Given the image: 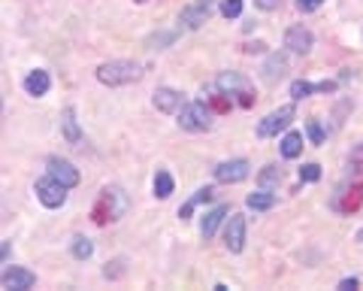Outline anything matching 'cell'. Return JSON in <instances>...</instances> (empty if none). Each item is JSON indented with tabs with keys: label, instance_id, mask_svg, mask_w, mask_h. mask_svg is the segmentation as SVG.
Instances as JSON below:
<instances>
[{
	"label": "cell",
	"instance_id": "cell-1",
	"mask_svg": "<svg viewBox=\"0 0 363 291\" xmlns=\"http://www.w3.org/2000/svg\"><path fill=\"white\" fill-rule=\"evenodd\" d=\"M124 209H128V197H124L121 188H104L97 197V204L91 207V219H94V225H109V221H118L124 216Z\"/></svg>",
	"mask_w": 363,
	"mask_h": 291
},
{
	"label": "cell",
	"instance_id": "cell-2",
	"mask_svg": "<svg viewBox=\"0 0 363 291\" xmlns=\"http://www.w3.org/2000/svg\"><path fill=\"white\" fill-rule=\"evenodd\" d=\"M140 79H143V67L136 61H106L97 67V82H104L109 88H121Z\"/></svg>",
	"mask_w": 363,
	"mask_h": 291
},
{
	"label": "cell",
	"instance_id": "cell-3",
	"mask_svg": "<svg viewBox=\"0 0 363 291\" xmlns=\"http://www.w3.org/2000/svg\"><path fill=\"white\" fill-rule=\"evenodd\" d=\"M179 128L191 131V133H203L212 128V109L203 104V100H194V104H185L179 113Z\"/></svg>",
	"mask_w": 363,
	"mask_h": 291
},
{
	"label": "cell",
	"instance_id": "cell-4",
	"mask_svg": "<svg viewBox=\"0 0 363 291\" xmlns=\"http://www.w3.org/2000/svg\"><path fill=\"white\" fill-rule=\"evenodd\" d=\"M33 192H37V200H40V204H43V207H49V209L64 207V200H67V185H61L52 173H49V176H43V179H37Z\"/></svg>",
	"mask_w": 363,
	"mask_h": 291
},
{
	"label": "cell",
	"instance_id": "cell-5",
	"mask_svg": "<svg viewBox=\"0 0 363 291\" xmlns=\"http://www.w3.org/2000/svg\"><path fill=\"white\" fill-rule=\"evenodd\" d=\"M294 104H285V106H279V109H272V113L267 119H260V125H257V137L260 140H267V137H276L279 131H285L291 125V119H294Z\"/></svg>",
	"mask_w": 363,
	"mask_h": 291
},
{
	"label": "cell",
	"instance_id": "cell-6",
	"mask_svg": "<svg viewBox=\"0 0 363 291\" xmlns=\"http://www.w3.org/2000/svg\"><path fill=\"white\" fill-rule=\"evenodd\" d=\"M330 207L336 212H342V216H351V212H357L363 207V185L360 182H351V185H342L339 192L333 194Z\"/></svg>",
	"mask_w": 363,
	"mask_h": 291
},
{
	"label": "cell",
	"instance_id": "cell-7",
	"mask_svg": "<svg viewBox=\"0 0 363 291\" xmlns=\"http://www.w3.org/2000/svg\"><path fill=\"white\" fill-rule=\"evenodd\" d=\"M224 246H227V252H233V255H240L245 249V216L230 212L227 228H224Z\"/></svg>",
	"mask_w": 363,
	"mask_h": 291
},
{
	"label": "cell",
	"instance_id": "cell-8",
	"mask_svg": "<svg viewBox=\"0 0 363 291\" xmlns=\"http://www.w3.org/2000/svg\"><path fill=\"white\" fill-rule=\"evenodd\" d=\"M248 173H252V167H248L245 158H233V161H221L218 167H215V179L224 185H233V182H242V179H248Z\"/></svg>",
	"mask_w": 363,
	"mask_h": 291
},
{
	"label": "cell",
	"instance_id": "cell-9",
	"mask_svg": "<svg viewBox=\"0 0 363 291\" xmlns=\"http://www.w3.org/2000/svg\"><path fill=\"white\" fill-rule=\"evenodd\" d=\"M285 46L291 52H297V55H309L312 46H315V37H312V31L306 25H294V28L285 31Z\"/></svg>",
	"mask_w": 363,
	"mask_h": 291
},
{
	"label": "cell",
	"instance_id": "cell-10",
	"mask_svg": "<svg viewBox=\"0 0 363 291\" xmlns=\"http://www.w3.org/2000/svg\"><path fill=\"white\" fill-rule=\"evenodd\" d=\"M212 6H215V0H197L194 6H185V9H182L179 21H182V25H185V28L197 31V28H203V21H209Z\"/></svg>",
	"mask_w": 363,
	"mask_h": 291
},
{
	"label": "cell",
	"instance_id": "cell-11",
	"mask_svg": "<svg viewBox=\"0 0 363 291\" xmlns=\"http://www.w3.org/2000/svg\"><path fill=\"white\" fill-rule=\"evenodd\" d=\"M33 285H37V276L30 270H25V267H6L4 270V288L6 291H28Z\"/></svg>",
	"mask_w": 363,
	"mask_h": 291
},
{
	"label": "cell",
	"instance_id": "cell-12",
	"mask_svg": "<svg viewBox=\"0 0 363 291\" xmlns=\"http://www.w3.org/2000/svg\"><path fill=\"white\" fill-rule=\"evenodd\" d=\"M285 73H288V61H285V55H269V58L264 61V67H260V79L269 82V85H276L279 79H285Z\"/></svg>",
	"mask_w": 363,
	"mask_h": 291
},
{
	"label": "cell",
	"instance_id": "cell-13",
	"mask_svg": "<svg viewBox=\"0 0 363 291\" xmlns=\"http://www.w3.org/2000/svg\"><path fill=\"white\" fill-rule=\"evenodd\" d=\"M49 173L58 179L61 185H67V188H76L79 185V170H76L70 161H64V158H49Z\"/></svg>",
	"mask_w": 363,
	"mask_h": 291
},
{
	"label": "cell",
	"instance_id": "cell-14",
	"mask_svg": "<svg viewBox=\"0 0 363 291\" xmlns=\"http://www.w3.org/2000/svg\"><path fill=\"white\" fill-rule=\"evenodd\" d=\"M203 104H206L212 113H230L233 104H236V97L221 92V88L215 85V88H209V92H203Z\"/></svg>",
	"mask_w": 363,
	"mask_h": 291
},
{
	"label": "cell",
	"instance_id": "cell-15",
	"mask_svg": "<svg viewBox=\"0 0 363 291\" xmlns=\"http://www.w3.org/2000/svg\"><path fill=\"white\" fill-rule=\"evenodd\" d=\"M61 133H64V140L70 143V146L82 143V128H79V119H76V109L73 106H67L64 113H61Z\"/></svg>",
	"mask_w": 363,
	"mask_h": 291
},
{
	"label": "cell",
	"instance_id": "cell-16",
	"mask_svg": "<svg viewBox=\"0 0 363 291\" xmlns=\"http://www.w3.org/2000/svg\"><path fill=\"white\" fill-rule=\"evenodd\" d=\"M52 88V76L45 73V70H30L28 76H25V92L30 94V97H43L45 92Z\"/></svg>",
	"mask_w": 363,
	"mask_h": 291
},
{
	"label": "cell",
	"instance_id": "cell-17",
	"mask_svg": "<svg viewBox=\"0 0 363 291\" xmlns=\"http://www.w3.org/2000/svg\"><path fill=\"white\" fill-rule=\"evenodd\" d=\"M227 212H230V207H227V204H218L215 209H209L206 216H203V228H200V231H203V240H212V237H215V231H218V225L224 221Z\"/></svg>",
	"mask_w": 363,
	"mask_h": 291
},
{
	"label": "cell",
	"instance_id": "cell-18",
	"mask_svg": "<svg viewBox=\"0 0 363 291\" xmlns=\"http://www.w3.org/2000/svg\"><path fill=\"white\" fill-rule=\"evenodd\" d=\"M215 85L221 88V92H227V94H240V92H245V88H252V82L245 79V76H240V73H233V70H227V73H221L218 79H215Z\"/></svg>",
	"mask_w": 363,
	"mask_h": 291
},
{
	"label": "cell",
	"instance_id": "cell-19",
	"mask_svg": "<svg viewBox=\"0 0 363 291\" xmlns=\"http://www.w3.org/2000/svg\"><path fill=\"white\" fill-rule=\"evenodd\" d=\"M155 106L161 109V113H176V109L182 106V94L176 92V88H157L155 92Z\"/></svg>",
	"mask_w": 363,
	"mask_h": 291
},
{
	"label": "cell",
	"instance_id": "cell-20",
	"mask_svg": "<svg viewBox=\"0 0 363 291\" xmlns=\"http://www.w3.org/2000/svg\"><path fill=\"white\" fill-rule=\"evenodd\" d=\"M245 207L255 209V212H267V209L276 207V194L267 192V188H260V192H255V194L245 197Z\"/></svg>",
	"mask_w": 363,
	"mask_h": 291
},
{
	"label": "cell",
	"instance_id": "cell-21",
	"mask_svg": "<svg viewBox=\"0 0 363 291\" xmlns=\"http://www.w3.org/2000/svg\"><path fill=\"white\" fill-rule=\"evenodd\" d=\"M303 152V133L300 131H291L281 137V155L285 158H297V155Z\"/></svg>",
	"mask_w": 363,
	"mask_h": 291
},
{
	"label": "cell",
	"instance_id": "cell-22",
	"mask_svg": "<svg viewBox=\"0 0 363 291\" xmlns=\"http://www.w3.org/2000/svg\"><path fill=\"white\" fill-rule=\"evenodd\" d=\"M176 192V182H173V176H169L167 170H157L155 173V197H161V200H167L169 194Z\"/></svg>",
	"mask_w": 363,
	"mask_h": 291
},
{
	"label": "cell",
	"instance_id": "cell-23",
	"mask_svg": "<svg viewBox=\"0 0 363 291\" xmlns=\"http://www.w3.org/2000/svg\"><path fill=\"white\" fill-rule=\"evenodd\" d=\"M279 182H281V170H279L276 164H269L267 170H260V176H257V185L267 188V192H272V188H276Z\"/></svg>",
	"mask_w": 363,
	"mask_h": 291
},
{
	"label": "cell",
	"instance_id": "cell-24",
	"mask_svg": "<svg viewBox=\"0 0 363 291\" xmlns=\"http://www.w3.org/2000/svg\"><path fill=\"white\" fill-rule=\"evenodd\" d=\"M91 255H94V243H91L88 237H76L73 240V258L85 261V258H91Z\"/></svg>",
	"mask_w": 363,
	"mask_h": 291
},
{
	"label": "cell",
	"instance_id": "cell-25",
	"mask_svg": "<svg viewBox=\"0 0 363 291\" xmlns=\"http://www.w3.org/2000/svg\"><path fill=\"white\" fill-rule=\"evenodd\" d=\"M348 167H351V173L363 176V143H357L354 149H351V155H348Z\"/></svg>",
	"mask_w": 363,
	"mask_h": 291
},
{
	"label": "cell",
	"instance_id": "cell-26",
	"mask_svg": "<svg viewBox=\"0 0 363 291\" xmlns=\"http://www.w3.org/2000/svg\"><path fill=\"white\" fill-rule=\"evenodd\" d=\"M312 92H315V85H312V82H306V79L291 82V97H294V100H303V97H309Z\"/></svg>",
	"mask_w": 363,
	"mask_h": 291
},
{
	"label": "cell",
	"instance_id": "cell-27",
	"mask_svg": "<svg viewBox=\"0 0 363 291\" xmlns=\"http://www.w3.org/2000/svg\"><path fill=\"white\" fill-rule=\"evenodd\" d=\"M221 16L224 18H240L242 16V0H224V4H221Z\"/></svg>",
	"mask_w": 363,
	"mask_h": 291
},
{
	"label": "cell",
	"instance_id": "cell-28",
	"mask_svg": "<svg viewBox=\"0 0 363 291\" xmlns=\"http://www.w3.org/2000/svg\"><path fill=\"white\" fill-rule=\"evenodd\" d=\"M321 179V167L318 164H303L300 167V182H318Z\"/></svg>",
	"mask_w": 363,
	"mask_h": 291
},
{
	"label": "cell",
	"instance_id": "cell-29",
	"mask_svg": "<svg viewBox=\"0 0 363 291\" xmlns=\"http://www.w3.org/2000/svg\"><path fill=\"white\" fill-rule=\"evenodd\" d=\"M306 128H309V140H312V146H321V143H324V128L318 125V119H312Z\"/></svg>",
	"mask_w": 363,
	"mask_h": 291
},
{
	"label": "cell",
	"instance_id": "cell-30",
	"mask_svg": "<svg viewBox=\"0 0 363 291\" xmlns=\"http://www.w3.org/2000/svg\"><path fill=\"white\" fill-rule=\"evenodd\" d=\"M212 197H215V188H212V185H203L200 192H197L194 197H191V200H194V204H209Z\"/></svg>",
	"mask_w": 363,
	"mask_h": 291
},
{
	"label": "cell",
	"instance_id": "cell-31",
	"mask_svg": "<svg viewBox=\"0 0 363 291\" xmlns=\"http://www.w3.org/2000/svg\"><path fill=\"white\" fill-rule=\"evenodd\" d=\"M121 273H124V261H121V258H118V261H112V264L106 267V270H104V276H106V279H118Z\"/></svg>",
	"mask_w": 363,
	"mask_h": 291
},
{
	"label": "cell",
	"instance_id": "cell-32",
	"mask_svg": "<svg viewBox=\"0 0 363 291\" xmlns=\"http://www.w3.org/2000/svg\"><path fill=\"white\" fill-rule=\"evenodd\" d=\"M321 4H324V0H297V9H300V13H315Z\"/></svg>",
	"mask_w": 363,
	"mask_h": 291
},
{
	"label": "cell",
	"instance_id": "cell-33",
	"mask_svg": "<svg viewBox=\"0 0 363 291\" xmlns=\"http://www.w3.org/2000/svg\"><path fill=\"white\" fill-rule=\"evenodd\" d=\"M242 52H245V55H264V52H267V43H245Z\"/></svg>",
	"mask_w": 363,
	"mask_h": 291
},
{
	"label": "cell",
	"instance_id": "cell-34",
	"mask_svg": "<svg viewBox=\"0 0 363 291\" xmlns=\"http://www.w3.org/2000/svg\"><path fill=\"white\" fill-rule=\"evenodd\" d=\"M315 92H321V94H333V92H336V82H333V79H324V82H318V85H315Z\"/></svg>",
	"mask_w": 363,
	"mask_h": 291
},
{
	"label": "cell",
	"instance_id": "cell-35",
	"mask_svg": "<svg viewBox=\"0 0 363 291\" xmlns=\"http://www.w3.org/2000/svg\"><path fill=\"white\" fill-rule=\"evenodd\" d=\"M360 285V279H354V276H351V279H342V282H339V288H342V291H354Z\"/></svg>",
	"mask_w": 363,
	"mask_h": 291
},
{
	"label": "cell",
	"instance_id": "cell-36",
	"mask_svg": "<svg viewBox=\"0 0 363 291\" xmlns=\"http://www.w3.org/2000/svg\"><path fill=\"white\" fill-rule=\"evenodd\" d=\"M255 4H257L260 9H276V6H279V0H255Z\"/></svg>",
	"mask_w": 363,
	"mask_h": 291
},
{
	"label": "cell",
	"instance_id": "cell-37",
	"mask_svg": "<svg viewBox=\"0 0 363 291\" xmlns=\"http://www.w3.org/2000/svg\"><path fill=\"white\" fill-rule=\"evenodd\" d=\"M9 261V240H4V264Z\"/></svg>",
	"mask_w": 363,
	"mask_h": 291
},
{
	"label": "cell",
	"instance_id": "cell-38",
	"mask_svg": "<svg viewBox=\"0 0 363 291\" xmlns=\"http://www.w3.org/2000/svg\"><path fill=\"white\" fill-rule=\"evenodd\" d=\"M354 240H357V243H363V228L357 231V237H354Z\"/></svg>",
	"mask_w": 363,
	"mask_h": 291
},
{
	"label": "cell",
	"instance_id": "cell-39",
	"mask_svg": "<svg viewBox=\"0 0 363 291\" xmlns=\"http://www.w3.org/2000/svg\"><path fill=\"white\" fill-rule=\"evenodd\" d=\"M133 4H145V0H133Z\"/></svg>",
	"mask_w": 363,
	"mask_h": 291
}]
</instances>
